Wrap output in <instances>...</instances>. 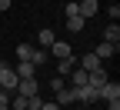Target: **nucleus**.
Returning <instances> with one entry per match:
<instances>
[{"label":"nucleus","mask_w":120,"mask_h":110,"mask_svg":"<svg viewBox=\"0 0 120 110\" xmlns=\"http://www.w3.org/2000/svg\"><path fill=\"white\" fill-rule=\"evenodd\" d=\"M17 83H20V77L13 73V67H7V64H0V90H7V93H13V90H17Z\"/></svg>","instance_id":"f257e3e1"},{"label":"nucleus","mask_w":120,"mask_h":110,"mask_svg":"<svg viewBox=\"0 0 120 110\" xmlns=\"http://www.w3.org/2000/svg\"><path fill=\"white\" fill-rule=\"evenodd\" d=\"M73 100H80V103H97V100H100V90H97V87H90V83L73 87Z\"/></svg>","instance_id":"f03ea898"},{"label":"nucleus","mask_w":120,"mask_h":110,"mask_svg":"<svg viewBox=\"0 0 120 110\" xmlns=\"http://www.w3.org/2000/svg\"><path fill=\"white\" fill-rule=\"evenodd\" d=\"M77 13H80L83 20H90V17L100 13V4H97V0H77Z\"/></svg>","instance_id":"7ed1b4c3"},{"label":"nucleus","mask_w":120,"mask_h":110,"mask_svg":"<svg viewBox=\"0 0 120 110\" xmlns=\"http://www.w3.org/2000/svg\"><path fill=\"white\" fill-rule=\"evenodd\" d=\"M117 50H120V43H107V40H100L94 53H97V60H100V64H103V60H110V57H113Z\"/></svg>","instance_id":"20e7f679"},{"label":"nucleus","mask_w":120,"mask_h":110,"mask_svg":"<svg viewBox=\"0 0 120 110\" xmlns=\"http://www.w3.org/2000/svg\"><path fill=\"white\" fill-rule=\"evenodd\" d=\"M107 80H110V73L103 70V67H97V70H90V73H87V83H90V87H97V90L107 83Z\"/></svg>","instance_id":"39448f33"},{"label":"nucleus","mask_w":120,"mask_h":110,"mask_svg":"<svg viewBox=\"0 0 120 110\" xmlns=\"http://www.w3.org/2000/svg\"><path fill=\"white\" fill-rule=\"evenodd\" d=\"M100 100H120V83L117 80H107L100 87Z\"/></svg>","instance_id":"423d86ee"},{"label":"nucleus","mask_w":120,"mask_h":110,"mask_svg":"<svg viewBox=\"0 0 120 110\" xmlns=\"http://www.w3.org/2000/svg\"><path fill=\"white\" fill-rule=\"evenodd\" d=\"M50 53H53L57 60H60V57H73V47H70L67 40H53V43H50Z\"/></svg>","instance_id":"0eeeda50"},{"label":"nucleus","mask_w":120,"mask_h":110,"mask_svg":"<svg viewBox=\"0 0 120 110\" xmlns=\"http://www.w3.org/2000/svg\"><path fill=\"white\" fill-rule=\"evenodd\" d=\"M77 67H83V70L90 73V70H97V67H103V64H100V60H97V53H94V50H90V53H83V57L77 60Z\"/></svg>","instance_id":"6e6552de"},{"label":"nucleus","mask_w":120,"mask_h":110,"mask_svg":"<svg viewBox=\"0 0 120 110\" xmlns=\"http://www.w3.org/2000/svg\"><path fill=\"white\" fill-rule=\"evenodd\" d=\"M67 83H70V87H83V83H87V70H83V67H73V70L67 73Z\"/></svg>","instance_id":"1a4fd4ad"},{"label":"nucleus","mask_w":120,"mask_h":110,"mask_svg":"<svg viewBox=\"0 0 120 110\" xmlns=\"http://www.w3.org/2000/svg\"><path fill=\"white\" fill-rule=\"evenodd\" d=\"M13 93H20V97H34V93H37V80H34V77H30V80H20Z\"/></svg>","instance_id":"9d476101"},{"label":"nucleus","mask_w":120,"mask_h":110,"mask_svg":"<svg viewBox=\"0 0 120 110\" xmlns=\"http://www.w3.org/2000/svg\"><path fill=\"white\" fill-rule=\"evenodd\" d=\"M57 103H60V107H70V103H77V100H73V87H70V83L57 90Z\"/></svg>","instance_id":"9b49d317"},{"label":"nucleus","mask_w":120,"mask_h":110,"mask_svg":"<svg viewBox=\"0 0 120 110\" xmlns=\"http://www.w3.org/2000/svg\"><path fill=\"white\" fill-rule=\"evenodd\" d=\"M73 67H77V60H73V57H60V60H57V77H67Z\"/></svg>","instance_id":"f8f14e48"},{"label":"nucleus","mask_w":120,"mask_h":110,"mask_svg":"<svg viewBox=\"0 0 120 110\" xmlns=\"http://www.w3.org/2000/svg\"><path fill=\"white\" fill-rule=\"evenodd\" d=\"M37 40H40V47H43V50H50V43L57 40V34H53V30H50V27H43V30H40V34H37Z\"/></svg>","instance_id":"ddd939ff"},{"label":"nucleus","mask_w":120,"mask_h":110,"mask_svg":"<svg viewBox=\"0 0 120 110\" xmlns=\"http://www.w3.org/2000/svg\"><path fill=\"white\" fill-rule=\"evenodd\" d=\"M67 30H73V34H80V30H87V20L80 17V13H73V17H67Z\"/></svg>","instance_id":"4468645a"},{"label":"nucleus","mask_w":120,"mask_h":110,"mask_svg":"<svg viewBox=\"0 0 120 110\" xmlns=\"http://www.w3.org/2000/svg\"><path fill=\"white\" fill-rule=\"evenodd\" d=\"M103 40H107V43H120V27H117V20H110V27L103 30Z\"/></svg>","instance_id":"2eb2a0df"},{"label":"nucleus","mask_w":120,"mask_h":110,"mask_svg":"<svg viewBox=\"0 0 120 110\" xmlns=\"http://www.w3.org/2000/svg\"><path fill=\"white\" fill-rule=\"evenodd\" d=\"M34 50H37V47H30V43H17V50H13V53H17L20 60H27V64H30V57H34Z\"/></svg>","instance_id":"dca6fc26"},{"label":"nucleus","mask_w":120,"mask_h":110,"mask_svg":"<svg viewBox=\"0 0 120 110\" xmlns=\"http://www.w3.org/2000/svg\"><path fill=\"white\" fill-rule=\"evenodd\" d=\"M13 73H17L20 80H30V77H34V64H27V60H20V67L13 70Z\"/></svg>","instance_id":"f3484780"},{"label":"nucleus","mask_w":120,"mask_h":110,"mask_svg":"<svg viewBox=\"0 0 120 110\" xmlns=\"http://www.w3.org/2000/svg\"><path fill=\"white\" fill-rule=\"evenodd\" d=\"M4 103H10V93H7V90H0V107H4Z\"/></svg>","instance_id":"a211bd4d"},{"label":"nucleus","mask_w":120,"mask_h":110,"mask_svg":"<svg viewBox=\"0 0 120 110\" xmlns=\"http://www.w3.org/2000/svg\"><path fill=\"white\" fill-rule=\"evenodd\" d=\"M40 110H60V103H43Z\"/></svg>","instance_id":"6ab92c4d"},{"label":"nucleus","mask_w":120,"mask_h":110,"mask_svg":"<svg viewBox=\"0 0 120 110\" xmlns=\"http://www.w3.org/2000/svg\"><path fill=\"white\" fill-rule=\"evenodd\" d=\"M107 107L110 110H120V100H107Z\"/></svg>","instance_id":"aec40b11"},{"label":"nucleus","mask_w":120,"mask_h":110,"mask_svg":"<svg viewBox=\"0 0 120 110\" xmlns=\"http://www.w3.org/2000/svg\"><path fill=\"white\" fill-rule=\"evenodd\" d=\"M0 10H10V0H0Z\"/></svg>","instance_id":"412c9836"},{"label":"nucleus","mask_w":120,"mask_h":110,"mask_svg":"<svg viewBox=\"0 0 120 110\" xmlns=\"http://www.w3.org/2000/svg\"><path fill=\"white\" fill-rule=\"evenodd\" d=\"M0 110H10V103H4V107H0Z\"/></svg>","instance_id":"4be33fe9"},{"label":"nucleus","mask_w":120,"mask_h":110,"mask_svg":"<svg viewBox=\"0 0 120 110\" xmlns=\"http://www.w3.org/2000/svg\"><path fill=\"white\" fill-rule=\"evenodd\" d=\"M27 110H40V107H27Z\"/></svg>","instance_id":"5701e85b"}]
</instances>
